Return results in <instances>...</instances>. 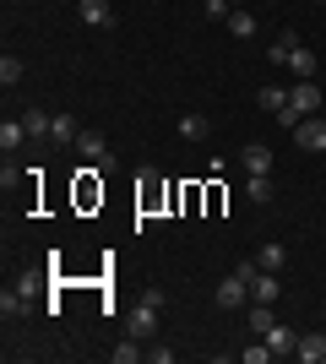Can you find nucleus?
<instances>
[{
    "instance_id": "1a4fd4ad",
    "label": "nucleus",
    "mask_w": 326,
    "mask_h": 364,
    "mask_svg": "<svg viewBox=\"0 0 326 364\" xmlns=\"http://www.w3.org/2000/svg\"><path fill=\"white\" fill-rule=\"evenodd\" d=\"M288 98H294L299 114H321V87H315V82H299V87H288Z\"/></svg>"
},
{
    "instance_id": "6ab92c4d",
    "label": "nucleus",
    "mask_w": 326,
    "mask_h": 364,
    "mask_svg": "<svg viewBox=\"0 0 326 364\" xmlns=\"http://www.w3.org/2000/svg\"><path fill=\"white\" fill-rule=\"evenodd\" d=\"M256 261H261L266 272H283V261H288V250H283V245L272 240V245H261V250H256Z\"/></svg>"
},
{
    "instance_id": "2f4dec72",
    "label": "nucleus",
    "mask_w": 326,
    "mask_h": 364,
    "mask_svg": "<svg viewBox=\"0 0 326 364\" xmlns=\"http://www.w3.org/2000/svg\"><path fill=\"white\" fill-rule=\"evenodd\" d=\"M321 158H326V152H321Z\"/></svg>"
},
{
    "instance_id": "f3484780",
    "label": "nucleus",
    "mask_w": 326,
    "mask_h": 364,
    "mask_svg": "<svg viewBox=\"0 0 326 364\" xmlns=\"http://www.w3.org/2000/svg\"><path fill=\"white\" fill-rule=\"evenodd\" d=\"M294 49H299V33H283L278 44H266V60H272V65H288V55H294Z\"/></svg>"
},
{
    "instance_id": "aec40b11",
    "label": "nucleus",
    "mask_w": 326,
    "mask_h": 364,
    "mask_svg": "<svg viewBox=\"0 0 326 364\" xmlns=\"http://www.w3.org/2000/svg\"><path fill=\"white\" fill-rule=\"evenodd\" d=\"M256 104H261L266 114H278V109H288V87H261V92H256Z\"/></svg>"
},
{
    "instance_id": "cd10ccee",
    "label": "nucleus",
    "mask_w": 326,
    "mask_h": 364,
    "mask_svg": "<svg viewBox=\"0 0 326 364\" xmlns=\"http://www.w3.org/2000/svg\"><path fill=\"white\" fill-rule=\"evenodd\" d=\"M202 11H207V16H229L234 6H229V0H202Z\"/></svg>"
},
{
    "instance_id": "c85d7f7f",
    "label": "nucleus",
    "mask_w": 326,
    "mask_h": 364,
    "mask_svg": "<svg viewBox=\"0 0 326 364\" xmlns=\"http://www.w3.org/2000/svg\"><path fill=\"white\" fill-rule=\"evenodd\" d=\"M315 6H326V0H315Z\"/></svg>"
},
{
    "instance_id": "423d86ee",
    "label": "nucleus",
    "mask_w": 326,
    "mask_h": 364,
    "mask_svg": "<svg viewBox=\"0 0 326 364\" xmlns=\"http://www.w3.org/2000/svg\"><path fill=\"white\" fill-rule=\"evenodd\" d=\"M22 125H28V136H33V141H49V131H55V114H49V109H38V104H28V109H22Z\"/></svg>"
},
{
    "instance_id": "7c9ffc66",
    "label": "nucleus",
    "mask_w": 326,
    "mask_h": 364,
    "mask_svg": "<svg viewBox=\"0 0 326 364\" xmlns=\"http://www.w3.org/2000/svg\"><path fill=\"white\" fill-rule=\"evenodd\" d=\"M229 6H234V0H229Z\"/></svg>"
},
{
    "instance_id": "c756f323",
    "label": "nucleus",
    "mask_w": 326,
    "mask_h": 364,
    "mask_svg": "<svg viewBox=\"0 0 326 364\" xmlns=\"http://www.w3.org/2000/svg\"><path fill=\"white\" fill-rule=\"evenodd\" d=\"M272 6H278V0H272Z\"/></svg>"
},
{
    "instance_id": "7ed1b4c3",
    "label": "nucleus",
    "mask_w": 326,
    "mask_h": 364,
    "mask_svg": "<svg viewBox=\"0 0 326 364\" xmlns=\"http://www.w3.org/2000/svg\"><path fill=\"white\" fill-rule=\"evenodd\" d=\"M125 326H131V337H141V343H153V337H158V304H147V299H141L136 310L125 316Z\"/></svg>"
},
{
    "instance_id": "bb28decb",
    "label": "nucleus",
    "mask_w": 326,
    "mask_h": 364,
    "mask_svg": "<svg viewBox=\"0 0 326 364\" xmlns=\"http://www.w3.org/2000/svg\"><path fill=\"white\" fill-rule=\"evenodd\" d=\"M239 359H245V364H266V359H272V348H266V337H261V348H245Z\"/></svg>"
},
{
    "instance_id": "a211bd4d",
    "label": "nucleus",
    "mask_w": 326,
    "mask_h": 364,
    "mask_svg": "<svg viewBox=\"0 0 326 364\" xmlns=\"http://www.w3.org/2000/svg\"><path fill=\"white\" fill-rule=\"evenodd\" d=\"M272 326H278V316H272V304H250V332H256V337H266Z\"/></svg>"
},
{
    "instance_id": "dca6fc26",
    "label": "nucleus",
    "mask_w": 326,
    "mask_h": 364,
    "mask_svg": "<svg viewBox=\"0 0 326 364\" xmlns=\"http://www.w3.org/2000/svg\"><path fill=\"white\" fill-rule=\"evenodd\" d=\"M288 71H294L299 82H315V55H310V49H305V44H299L294 55H288Z\"/></svg>"
},
{
    "instance_id": "412c9836",
    "label": "nucleus",
    "mask_w": 326,
    "mask_h": 364,
    "mask_svg": "<svg viewBox=\"0 0 326 364\" xmlns=\"http://www.w3.org/2000/svg\"><path fill=\"white\" fill-rule=\"evenodd\" d=\"M136 343H141V337H125V343H114V348H109V359H114V364H136V359H141Z\"/></svg>"
},
{
    "instance_id": "20e7f679",
    "label": "nucleus",
    "mask_w": 326,
    "mask_h": 364,
    "mask_svg": "<svg viewBox=\"0 0 326 364\" xmlns=\"http://www.w3.org/2000/svg\"><path fill=\"white\" fill-rule=\"evenodd\" d=\"M217 304H223V310H229V304H250V277L229 272L223 283H217Z\"/></svg>"
},
{
    "instance_id": "9b49d317",
    "label": "nucleus",
    "mask_w": 326,
    "mask_h": 364,
    "mask_svg": "<svg viewBox=\"0 0 326 364\" xmlns=\"http://www.w3.org/2000/svg\"><path fill=\"white\" fill-rule=\"evenodd\" d=\"M294 359H305V364H326V337H321V332L299 337V343H294Z\"/></svg>"
},
{
    "instance_id": "6e6552de",
    "label": "nucleus",
    "mask_w": 326,
    "mask_h": 364,
    "mask_svg": "<svg viewBox=\"0 0 326 364\" xmlns=\"http://www.w3.org/2000/svg\"><path fill=\"white\" fill-rule=\"evenodd\" d=\"M77 11H82L87 28H109V22H114V6H109V0H77Z\"/></svg>"
},
{
    "instance_id": "0eeeda50",
    "label": "nucleus",
    "mask_w": 326,
    "mask_h": 364,
    "mask_svg": "<svg viewBox=\"0 0 326 364\" xmlns=\"http://www.w3.org/2000/svg\"><path fill=\"white\" fill-rule=\"evenodd\" d=\"M250 304H278V272H256L250 277Z\"/></svg>"
},
{
    "instance_id": "2eb2a0df",
    "label": "nucleus",
    "mask_w": 326,
    "mask_h": 364,
    "mask_svg": "<svg viewBox=\"0 0 326 364\" xmlns=\"http://www.w3.org/2000/svg\"><path fill=\"white\" fill-rule=\"evenodd\" d=\"M180 136H185V141H207V136H212L207 114H180Z\"/></svg>"
},
{
    "instance_id": "393cba45",
    "label": "nucleus",
    "mask_w": 326,
    "mask_h": 364,
    "mask_svg": "<svg viewBox=\"0 0 326 364\" xmlns=\"http://www.w3.org/2000/svg\"><path fill=\"white\" fill-rule=\"evenodd\" d=\"M38 289H44V272H22V277H16V294H28V299H33Z\"/></svg>"
},
{
    "instance_id": "f03ea898",
    "label": "nucleus",
    "mask_w": 326,
    "mask_h": 364,
    "mask_svg": "<svg viewBox=\"0 0 326 364\" xmlns=\"http://www.w3.org/2000/svg\"><path fill=\"white\" fill-rule=\"evenodd\" d=\"M294 141L305 152H326V120H321V114H305V120L294 125Z\"/></svg>"
},
{
    "instance_id": "b1692460",
    "label": "nucleus",
    "mask_w": 326,
    "mask_h": 364,
    "mask_svg": "<svg viewBox=\"0 0 326 364\" xmlns=\"http://www.w3.org/2000/svg\"><path fill=\"white\" fill-rule=\"evenodd\" d=\"M0 82H6V87H16V82H22V60H16V55H6V60H0Z\"/></svg>"
},
{
    "instance_id": "39448f33",
    "label": "nucleus",
    "mask_w": 326,
    "mask_h": 364,
    "mask_svg": "<svg viewBox=\"0 0 326 364\" xmlns=\"http://www.w3.org/2000/svg\"><path fill=\"white\" fill-rule=\"evenodd\" d=\"M239 164H245V174H272V147L245 141V147H239Z\"/></svg>"
},
{
    "instance_id": "a878e982",
    "label": "nucleus",
    "mask_w": 326,
    "mask_h": 364,
    "mask_svg": "<svg viewBox=\"0 0 326 364\" xmlns=\"http://www.w3.org/2000/svg\"><path fill=\"white\" fill-rule=\"evenodd\" d=\"M299 120H305V114H299V109H294V98H288V109H278V125H283V131H294Z\"/></svg>"
},
{
    "instance_id": "f8f14e48",
    "label": "nucleus",
    "mask_w": 326,
    "mask_h": 364,
    "mask_svg": "<svg viewBox=\"0 0 326 364\" xmlns=\"http://www.w3.org/2000/svg\"><path fill=\"white\" fill-rule=\"evenodd\" d=\"M294 343H299V332H288L283 321L266 332V348H272V359H288V353H294Z\"/></svg>"
},
{
    "instance_id": "ddd939ff",
    "label": "nucleus",
    "mask_w": 326,
    "mask_h": 364,
    "mask_svg": "<svg viewBox=\"0 0 326 364\" xmlns=\"http://www.w3.org/2000/svg\"><path fill=\"white\" fill-rule=\"evenodd\" d=\"M22 141H33V136H28V125H22V120H6V125H0V152H6V158H11V152L22 147Z\"/></svg>"
},
{
    "instance_id": "4be33fe9",
    "label": "nucleus",
    "mask_w": 326,
    "mask_h": 364,
    "mask_svg": "<svg viewBox=\"0 0 326 364\" xmlns=\"http://www.w3.org/2000/svg\"><path fill=\"white\" fill-rule=\"evenodd\" d=\"M0 316H6V321H11V316H28V294H11V289H6V294H0Z\"/></svg>"
},
{
    "instance_id": "4468645a",
    "label": "nucleus",
    "mask_w": 326,
    "mask_h": 364,
    "mask_svg": "<svg viewBox=\"0 0 326 364\" xmlns=\"http://www.w3.org/2000/svg\"><path fill=\"white\" fill-rule=\"evenodd\" d=\"M229 33H234V38H256V11L234 6V11H229Z\"/></svg>"
},
{
    "instance_id": "5701e85b",
    "label": "nucleus",
    "mask_w": 326,
    "mask_h": 364,
    "mask_svg": "<svg viewBox=\"0 0 326 364\" xmlns=\"http://www.w3.org/2000/svg\"><path fill=\"white\" fill-rule=\"evenodd\" d=\"M245 196H250V201H272V180H266V174H250Z\"/></svg>"
},
{
    "instance_id": "f257e3e1",
    "label": "nucleus",
    "mask_w": 326,
    "mask_h": 364,
    "mask_svg": "<svg viewBox=\"0 0 326 364\" xmlns=\"http://www.w3.org/2000/svg\"><path fill=\"white\" fill-rule=\"evenodd\" d=\"M77 152L98 168V174H114V152H109V141L98 136V131H82V136H77Z\"/></svg>"
},
{
    "instance_id": "9d476101",
    "label": "nucleus",
    "mask_w": 326,
    "mask_h": 364,
    "mask_svg": "<svg viewBox=\"0 0 326 364\" xmlns=\"http://www.w3.org/2000/svg\"><path fill=\"white\" fill-rule=\"evenodd\" d=\"M77 136H82L77 114H55V131H49V141H55V147H77Z\"/></svg>"
}]
</instances>
